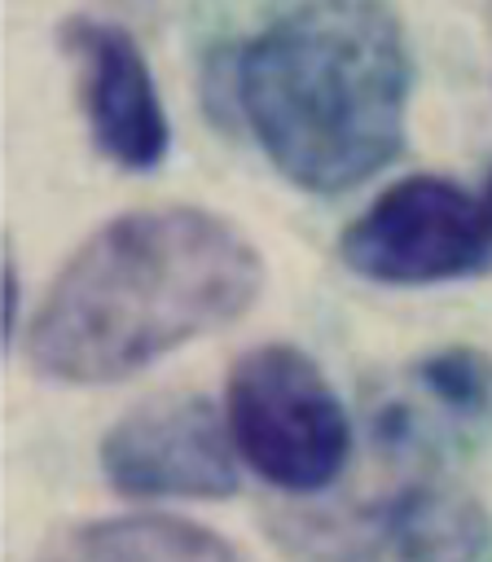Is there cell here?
Instances as JSON below:
<instances>
[{"label": "cell", "mask_w": 492, "mask_h": 562, "mask_svg": "<svg viewBox=\"0 0 492 562\" xmlns=\"http://www.w3.org/2000/svg\"><path fill=\"white\" fill-rule=\"evenodd\" d=\"M264 290L255 241L202 206H145L101 224L53 277L26 325L35 373L119 382L224 329Z\"/></svg>", "instance_id": "6da1fadb"}, {"label": "cell", "mask_w": 492, "mask_h": 562, "mask_svg": "<svg viewBox=\"0 0 492 562\" xmlns=\"http://www.w3.org/2000/svg\"><path fill=\"white\" fill-rule=\"evenodd\" d=\"M224 422L237 457L294 496L334 487L351 457V422L338 391L290 342H259L233 360Z\"/></svg>", "instance_id": "3957f363"}, {"label": "cell", "mask_w": 492, "mask_h": 562, "mask_svg": "<svg viewBox=\"0 0 492 562\" xmlns=\"http://www.w3.org/2000/svg\"><path fill=\"white\" fill-rule=\"evenodd\" d=\"M483 206H488V220H492V180H488V198H483Z\"/></svg>", "instance_id": "8fae6325"}, {"label": "cell", "mask_w": 492, "mask_h": 562, "mask_svg": "<svg viewBox=\"0 0 492 562\" xmlns=\"http://www.w3.org/2000/svg\"><path fill=\"white\" fill-rule=\"evenodd\" d=\"M66 61L75 66V97L88 119L92 145L127 167L149 171L167 158L171 127L149 75V61L127 26L75 13L57 31Z\"/></svg>", "instance_id": "52a82bcc"}, {"label": "cell", "mask_w": 492, "mask_h": 562, "mask_svg": "<svg viewBox=\"0 0 492 562\" xmlns=\"http://www.w3.org/2000/svg\"><path fill=\"white\" fill-rule=\"evenodd\" d=\"M123 4H145V0H123Z\"/></svg>", "instance_id": "7c38bea8"}, {"label": "cell", "mask_w": 492, "mask_h": 562, "mask_svg": "<svg viewBox=\"0 0 492 562\" xmlns=\"http://www.w3.org/2000/svg\"><path fill=\"white\" fill-rule=\"evenodd\" d=\"M75 562H237L224 536L171 514H123L88 522L70 540Z\"/></svg>", "instance_id": "9c48e42d"}, {"label": "cell", "mask_w": 492, "mask_h": 562, "mask_svg": "<svg viewBox=\"0 0 492 562\" xmlns=\"http://www.w3.org/2000/svg\"><path fill=\"white\" fill-rule=\"evenodd\" d=\"M413 57L387 0H299L237 57L242 119L308 193H343L404 149Z\"/></svg>", "instance_id": "7a4b0ae2"}, {"label": "cell", "mask_w": 492, "mask_h": 562, "mask_svg": "<svg viewBox=\"0 0 492 562\" xmlns=\"http://www.w3.org/2000/svg\"><path fill=\"white\" fill-rule=\"evenodd\" d=\"M18 325V263H13V250L4 246V329L13 334Z\"/></svg>", "instance_id": "30bf717a"}, {"label": "cell", "mask_w": 492, "mask_h": 562, "mask_svg": "<svg viewBox=\"0 0 492 562\" xmlns=\"http://www.w3.org/2000/svg\"><path fill=\"white\" fill-rule=\"evenodd\" d=\"M281 531L308 562H474L483 514L439 470L417 465L365 501L321 505Z\"/></svg>", "instance_id": "277c9868"}, {"label": "cell", "mask_w": 492, "mask_h": 562, "mask_svg": "<svg viewBox=\"0 0 492 562\" xmlns=\"http://www.w3.org/2000/svg\"><path fill=\"white\" fill-rule=\"evenodd\" d=\"M101 474L136 501H224L237 492V448L206 395H154L101 435Z\"/></svg>", "instance_id": "8992f818"}, {"label": "cell", "mask_w": 492, "mask_h": 562, "mask_svg": "<svg viewBox=\"0 0 492 562\" xmlns=\"http://www.w3.org/2000/svg\"><path fill=\"white\" fill-rule=\"evenodd\" d=\"M439 430H492V356L474 347H448L413 369L409 395H400L378 422L387 448L431 452Z\"/></svg>", "instance_id": "ba28073f"}, {"label": "cell", "mask_w": 492, "mask_h": 562, "mask_svg": "<svg viewBox=\"0 0 492 562\" xmlns=\"http://www.w3.org/2000/svg\"><path fill=\"white\" fill-rule=\"evenodd\" d=\"M338 250L351 272L378 285H435L488 263L492 220L461 184L444 176H404L343 228Z\"/></svg>", "instance_id": "5b68a950"}]
</instances>
